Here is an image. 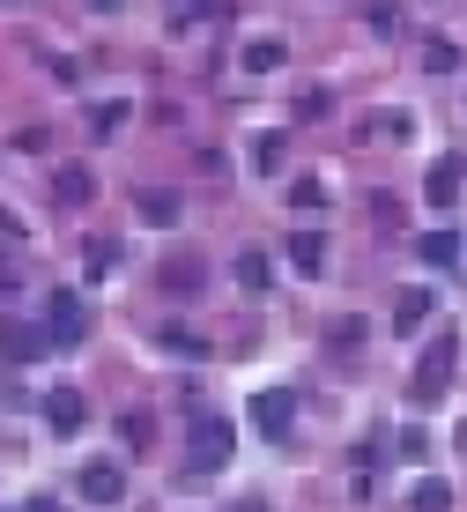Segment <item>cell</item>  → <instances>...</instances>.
Listing matches in <instances>:
<instances>
[{
    "mask_svg": "<svg viewBox=\"0 0 467 512\" xmlns=\"http://www.w3.org/2000/svg\"><path fill=\"white\" fill-rule=\"evenodd\" d=\"M230 446H238V431H230V416H215V409H201V416L186 423V468H193V475L223 468V461H230Z\"/></svg>",
    "mask_w": 467,
    "mask_h": 512,
    "instance_id": "obj_1",
    "label": "cell"
},
{
    "mask_svg": "<svg viewBox=\"0 0 467 512\" xmlns=\"http://www.w3.org/2000/svg\"><path fill=\"white\" fill-rule=\"evenodd\" d=\"M82 334H89L82 297H75V290H52V297H45V342H52V349H75Z\"/></svg>",
    "mask_w": 467,
    "mask_h": 512,
    "instance_id": "obj_2",
    "label": "cell"
},
{
    "mask_svg": "<svg viewBox=\"0 0 467 512\" xmlns=\"http://www.w3.org/2000/svg\"><path fill=\"white\" fill-rule=\"evenodd\" d=\"M445 386H453V342H430L423 364H416V379H408V394H416V401H438Z\"/></svg>",
    "mask_w": 467,
    "mask_h": 512,
    "instance_id": "obj_3",
    "label": "cell"
},
{
    "mask_svg": "<svg viewBox=\"0 0 467 512\" xmlns=\"http://www.w3.org/2000/svg\"><path fill=\"white\" fill-rule=\"evenodd\" d=\"M290 416H297V394H290V386H267V394H253L260 438H290Z\"/></svg>",
    "mask_w": 467,
    "mask_h": 512,
    "instance_id": "obj_4",
    "label": "cell"
},
{
    "mask_svg": "<svg viewBox=\"0 0 467 512\" xmlns=\"http://www.w3.org/2000/svg\"><path fill=\"white\" fill-rule=\"evenodd\" d=\"M460 186H467V164H460V156H438V164H430V179H423V201H430V208H453Z\"/></svg>",
    "mask_w": 467,
    "mask_h": 512,
    "instance_id": "obj_5",
    "label": "cell"
},
{
    "mask_svg": "<svg viewBox=\"0 0 467 512\" xmlns=\"http://www.w3.org/2000/svg\"><path fill=\"white\" fill-rule=\"evenodd\" d=\"M75 490H82V498H89V505H119V498H127V475H119L112 461H89Z\"/></svg>",
    "mask_w": 467,
    "mask_h": 512,
    "instance_id": "obj_6",
    "label": "cell"
},
{
    "mask_svg": "<svg viewBox=\"0 0 467 512\" xmlns=\"http://www.w3.org/2000/svg\"><path fill=\"white\" fill-rule=\"evenodd\" d=\"M82 394H75V386H52V394H45V423H52V431H60V438H75L82 431Z\"/></svg>",
    "mask_w": 467,
    "mask_h": 512,
    "instance_id": "obj_7",
    "label": "cell"
},
{
    "mask_svg": "<svg viewBox=\"0 0 467 512\" xmlns=\"http://www.w3.org/2000/svg\"><path fill=\"white\" fill-rule=\"evenodd\" d=\"M0 342H8V357H45V334L38 327H23V320H0Z\"/></svg>",
    "mask_w": 467,
    "mask_h": 512,
    "instance_id": "obj_8",
    "label": "cell"
},
{
    "mask_svg": "<svg viewBox=\"0 0 467 512\" xmlns=\"http://www.w3.org/2000/svg\"><path fill=\"white\" fill-rule=\"evenodd\" d=\"M408 512H453V483H438V475H423V483L408 490Z\"/></svg>",
    "mask_w": 467,
    "mask_h": 512,
    "instance_id": "obj_9",
    "label": "cell"
},
{
    "mask_svg": "<svg viewBox=\"0 0 467 512\" xmlns=\"http://www.w3.org/2000/svg\"><path fill=\"white\" fill-rule=\"evenodd\" d=\"M416 253L430 260V268H453V260H460V231H423Z\"/></svg>",
    "mask_w": 467,
    "mask_h": 512,
    "instance_id": "obj_10",
    "label": "cell"
},
{
    "mask_svg": "<svg viewBox=\"0 0 467 512\" xmlns=\"http://www.w3.org/2000/svg\"><path fill=\"white\" fill-rule=\"evenodd\" d=\"M423 320H430V290H401V305H393V327L416 334Z\"/></svg>",
    "mask_w": 467,
    "mask_h": 512,
    "instance_id": "obj_11",
    "label": "cell"
},
{
    "mask_svg": "<svg viewBox=\"0 0 467 512\" xmlns=\"http://www.w3.org/2000/svg\"><path fill=\"white\" fill-rule=\"evenodd\" d=\"M290 260H297L304 275H319V268H327V245H319V231H297V238H290Z\"/></svg>",
    "mask_w": 467,
    "mask_h": 512,
    "instance_id": "obj_12",
    "label": "cell"
},
{
    "mask_svg": "<svg viewBox=\"0 0 467 512\" xmlns=\"http://www.w3.org/2000/svg\"><path fill=\"white\" fill-rule=\"evenodd\" d=\"M245 67H253V75L282 67V38H253V45H245Z\"/></svg>",
    "mask_w": 467,
    "mask_h": 512,
    "instance_id": "obj_13",
    "label": "cell"
},
{
    "mask_svg": "<svg viewBox=\"0 0 467 512\" xmlns=\"http://www.w3.org/2000/svg\"><path fill=\"white\" fill-rule=\"evenodd\" d=\"M238 282L260 297V290H267V260H260V253H245V260H238Z\"/></svg>",
    "mask_w": 467,
    "mask_h": 512,
    "instance_id": "obj_14",
    "label": "cell"
},
{
    "mask_svg": "<svg viewBox=\"0 0 467 512\" xmlns=\"http://www.w3.org/2000/svg\"><path fill=\"white\" fill-rule=\"evenodd\" d=\"M141 216H149V223H171L178 201H171V193H141Z\"/></svg>",
    "mask_w": 467,
    "mask_h": 512,
    "instance_id": "obj_15",
    "label": "cell"
},
{
    "mask_svg": "<svg viewBox=\"0 0 467 512\" xmlns=\"http://www.w3.org/2000/svg\"><path fill=\"white\" fill-rule=\"evenodd\" d=\"M453 60H460V52L445 45V38H430V45H423V67H438V75H445V67H453Z\"/></svg>",
    "mask_w": 467,
    "mask_h": 512,
    "instance_id": "obj_16",
    "label": "cell"
},
{
    "mask_svg": "<svg viewBox=\"0 0 467 512\" xmlns=\"http://www.w3.org/2000/svg\"><path fill=\"white\" fill-rule=\"evenodd\" d=\"M60 201H89V171H60Z\"/></svg>",
    "mask_w": 467,
    "mask_h": 512,
    "instance_id": "obj_17",
    "label": "cell"
},
{
    "mask_svg": "<svg viewBox=\"0 0 467 512\" xmlns=\"http://www.w3.org/2000/svg\"><path fill=\"white\" fill-rule=\"evenodd\" d=\"M290 201H297V208H319V201H327V186H319V179H297Z\"/></svg>",
    "mask_w": 467,
    "mask_h": 512,
    "instance_id": "obj_18",
    "label": "cell"
},
{
    "mask_svg": "<svg viewBox=\"0 0 467 512\" xmlns=\"http://www.w3.org/2000/svg\"><path fill=\"white\" fill-rule=\"evenodd\" d=\"M164 349H178V357H208V349L193 342V334H178V327H164Z\"/></svg>",
    "mask_w": 467,
    "mask_h": 512,
    "instance_id": "obj_19",
    "label": "cell"
},
{
    "mask_svg": "<svg viewBox=\"0 0 467 512\" xmlns=\"http://www.w3.org/2000/svg\"><path fill=\"white\" fill-rule=\"evenodd\" d=\"M89 8H97V15H119V8H127V0H89Z\"/></svg>",
    "mask_w": 467,
    "mask_h": 512,
    "instance_id": "obj_20",
    "label": "cell"
},
{
    "mask_svg": "<svg viewBox=\"0 0 467 512\" xmlns=\"http://www.w3.org/2000/svg\"><path fill=\"white\" fill-rule=\"evenodd\" d=\"M30 512H60V498H30Z\"/></svg>",
    "mask_w": 467,
    "mask_h": 512,
    "instance_id": "obj_21",
    "label": "cell"
},
{
    "mask_svg": "<svg viewBox=\"0 0 467 512\" xmlns=\"http://www.w3.org/2000/svg\"><path fill=\"white\" fill-rule=\"evenodd\" d=\"M238 512H267V505H260V498H245V505H238Z\"/></svg>",
    "mask_w": 467,
    "mask_h": 512,
    "instance_id": "obj_22",
    "label": "cell"
}]
</instances>
